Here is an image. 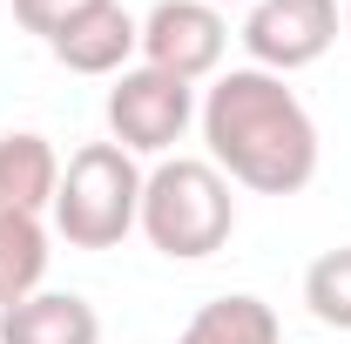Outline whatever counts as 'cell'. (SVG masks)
Here are the masks:
<instances>
[{
  "label": "cell",
  "mask_w": 351,
  "mask_h": 344,
  "mask_svg": "<svg viewBox=\"0 0 351 344\" xmlns=\"http://www.w3.org/2000/svg\"><path fill=\"white\" fill-rule=\"evenodd\" d=\"M203 149L237 189L257 196H298L317 175V122L298 101V88L263 68H223L196 101Z\"/></svg>",
  "instance_id": "cell-1"
},
{
  "label": "cell",
  "mask_w": 351,
  "mask_h": 344,
  "mask_svg": "<svg viewBox=\"0 0 351 344\" xmlns=\"http://www.w3.org/2000/svg\"><path fill=\"white\" fill-rule=\"evenodd\" d=\"M237 182L210 162V156H162L142 175V236L149 250H162L169 263H203L217 257L237 230Z\"/></svg>",
  "instance_id": "cell-2"
},
{
  "label": "cell",
  "mask_w": 351,
  "mask_h": 344,
  "mask_svg": "<svg viewBox=\"0 0 351 344\" xmlns=\"http://www.w3.org/2000/svg\"><path fill=\"white\" fill-rule=\"evenodd\" d=\"M142 162L122 142H82L61 162V189H54V236L68 250H115L142 223Z\"/></svg>",
  "instance_id": "cell-3"
},
{
  "label": "cell",
  "mask_w": 351,
  "mask_h": 344,
  "mask_svg": "<svg viewBox=\"0 0 351 344\" xmlns=\"http://www.w3.org/2000/svg\"><path fill=\"white\" fill-rule=\"evenodd\" d=\"M101 115H108V142H122L129 156H156L162 162V156H176V142L196 122V88L135 61L129 75H115Z\"/></svg>",
  "instance_id": "cell-4"
},
{
  "label": "cell",
  "mask_w": 351,
  "mask_h": 344,
  "mask_svg": "<svg viewBox=\"0 0 351 344\" xmlns=\"http://www.w3.org/2000/svg\"><path fill=\"white\" fill-rule=\"evenodd\" d=\"M338 27H345V7L338 0H250L237 41L250 54V68L291 82L298 68H317L331 54Z\"/></svg>",
  "instance_id": "cell-5"
},
{
  "label": "cell",
  "mask_w": 351,
  "mask_h": 344,
  "mask_svg": "<svg viewBox=\"0 0 351 344\" xmlns=\"http://www.w3.org/2000/svg\"><path fill=\"white\" fill-rule=\"evenodd\" d=\"M230 54V21L210 0H156L142 14V68H162L176 82H217Z\"/></svg>",
  "instance_id": "cell-6"
},
{
  "label": "cell",
  "mask_w": 351,
  "mask_h": 344,
  "mask_svg": "<svg viewBox=\"0 0 351 344\" xmlns=\"http://www.w3.org/2000/svg\"><path fill=\"white\" fill-rule=\"evenodd\" d=\"M47 54L68 68V75H88V82H115V75H129V61L142 54V21H135L122 0H101V7H88L75 14Z\"/></svg>",
  "instance_id": "cell-7"
},
{
  "label": "cell",
  "mask_w": 351,
  "mask_h": 344,
  "mask_svg": "<svg viewBox=\"0 0 351 344\" xmlns=\"http://www.w3.org/2000/svg\"><path fill=\"white\" fill-rule=\"evenodd\" d=\"M0 344H101V317L82 291H34L0 310Z\"/></svg>",
  "instance_id": "cell-8"
},
{
  "label": "cell",
  "mask_w": 351,
  "mask_h": 344,
  "mask_svg": "<svg viewBox=\"0 0 351 344\" xmlns=\"http://www.w3.org/2000/svg\"><path fill=\"white\" fill-rule=\"evenodd\" d=\"M54 189H61V156H54V142L34 135V129L0 135V210L47 216L54 210Z\"/></svg>",
  "instance_id": "cell-9"
},
{
  "label": "cell",
  "mask_w": 351,
  "mask_h": 344,
  "mask_svg": "<svg viewBox=\"0 0 351 344\" xmlns=\"http://www.w3.org/2000/svg\"><path fill=\"white\" fill-rule=\"evenodd\" d=\"M176 344H284V324H277V310L250 291H230V297H210L182 331Z\"/></svg>",
  "instance_id": "cell-10"
},
{
  "label": "cell",
  "mask_w": 351,
  "mask_h": 344,
  "mask_svg": "<svg viewBox=\"0 0 351 344\" xmlns=\"http://www.w3.org/2000/svg\"><path fill=\"white\" fill-rule=\"evenodd\" d=\"M47 223L21 210H0V310L47 291Z\"/></svg>",
  "instance_id": "cell-11"
},
{
  "label": "cell",
  "mask_w": 351,
  "mask_h": 344,
  "mask_svg": "<svg viewBox=\"0 0 351 344\" xmlns=\"http://www.w3.org/2000/svg\"><path fill=\"white\" fill-rule=\"evenodd\" d=\"M304 304H311V317H317V324L351 331V243L324 250V257L304 270Z\"/></svg>",
  "instance_id": "cell-12"
},
{
  "label": "cell",
  "mask_w": 351,
  "mask_h": 344,
  "mask_svg": "<svg viewBox=\"0 0 351 344\" xmlns=\"http://www.w3.org/2000/svg\"><path fill=\"white\" fill-rule=\"evenodd\" d=\"M14 7V21L27 27V34H41V41H54L75 14H88V7H101V0H7Z\"/></svg>",
  "instance_id": "cell-13"
},
{
  "label": "cell",
  "mask_w": 351,
  "mask_h": 344,
  "mask_svg": "<svg viewBox=\"0 0 351 344\" xmlns=\"http://www.w3.org/2000/svg\"><path fill=\"white\" fill-rule=\"evenodd\" d=\"M210 7H250V0H210Z\"/></svg>",
  "instance_id": "cell-14"
},
{
  "label": "cell",
  "mask_w": 351,
  "mask_h": 344,
  "mask_svg": "<svg viewBox=\"0 0 351 344\" xmlns=\"http://www.w3.org/2000/svg\"><path fill=\"white\" fill-rule=\"evenodd\" d=\"M345 27H351V0H345Z\"/></svg>",
  "instance_id": "cell-15"
}]
</instances>
